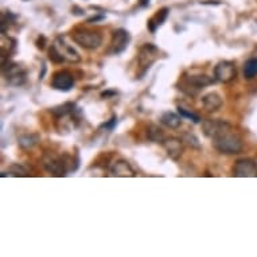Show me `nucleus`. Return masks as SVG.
Listing matches in <instances>:
<instances>
[{"instance_id": "nucleus-14", "label": "nucleus", "mask_w": 257, "mask_h": 257, "mask_svg": "<svg viewBox=\"0 0 257 257\" xmlns=\"http://www.w3.org/2000/svg\"><path fill=\"white\" fill-rule=\"evenodd\" d=\"M202 105L207 112H217L222 106V98L218 93H207L202 97Z\"/></svg>"}, {"instance_id": "nucleus-6", "label": "nucleus", "mask_w": 257, "mask_h": 257, "mask_svg": "<svg viewBox=\"0 0 257 257\" xmlns=\"http://www.w3.org/2000/svg\"><path fill=\"white\" fill-rule=\"evenodd\" d=\"M237 76V68L232 61H221L215 65L214 78L219 82L228 84L233 81Z\"/></svg>"}, {"instance_id": "nucleus-15", "label": "nucleus", "mask_w": 257, "mask_h": 257, "mask_svg": "<svg viewBox=\"0 0 257 257\" xmlns=\"http://www.w3.org/2000/svg\"><path fill=\"white\" fill-rule=\"evenodd\" d=\"M169 13H170L169 9H162L160 11H158V13H156L155 15L150 19V21H148L147 26L151 33H155L156 30L159 29L160 26L165 23L167 17H169Z\"/></svg>"}, {"instance_id": "nucleus-13", "label": "nucleus", "mask_w": 257, "mask_h": 257, "mask_svg": "<svg viewBox=\"0 0 257 257\" xmlns=\"http://www.w3.org/2000/svg\"><path fill=\"white\" fill-rule=\"evenodd\" d=\"M110 175L118 178H132L135 177V170L132 169V166L126 160H116L113 165L110 166Z\"/></svg>"}, {"instance_id": "nucleus-23", "label": "nucleus", "mask_w": 257, "mask_h": 257, "mask_svg": "<svg viewBox=\"0 0 257 257\" xmlns=\"http://www.w3.org/2000/svg\"><path fill=\"white\" fill-rule=\"evenodd\" d=\"M183 142H185L187 146H190V147L199 148L198 139H197L193 134H185V135H183Z\"/></svg>"}, {"instance_id": "nucleus-9", "label": "nucleus", "mask_w": 257, "mask_h": 257, "mask_svg": "<svg viewBox=\"0 0 257 257\" xmlns=\"http://www.w3.org/2000/svg\"><path fill=\"white\" fill-rule=\"evenodd\" d=\"M233 175L238 178H256L257 163L252 159L237 160L233 167Z\"/></svg>"}, {"instance_id": "nucleus-17", "label": "nucleus", "mask_w": 257, "mask_h": 257, "mask_svg": "<svg viewBox=\"0 0 257 257\" xmlns=\"http://www.w3.org/2000/svg\"><path fill=\"white\" fill-rule=\"evenodd\" d=\"M147 138L154 143H163L166 139L165 132L162 131V128H159L158 125H150L147 128Z\"/></svg>"}, {"instance_id": "nucleus-22", "label": "nucleus", "mask_w": 257, "mask_h": 257, "mask_svg": "<svg viewBox=\"0 0 257 257\" xmlns=\"http://www.w3.org/2000/svg\"><path fill=\"white\" fill-rule=\"evenodd\" d=\"M49 58H50V61H53V62L55 63H61L65 61L62 55L59 54V51L57 50V47H55L54 45H51L50 50H49Z\"/></svg>"}, {"instance_id": "nucleus-4", "label": "nucleus", "mask_w": 257, "mask_h": 257, "mask_svg": "<svg viewBox=\"0 0 257 257\" xmlns=\"http://www.w3.org/2000/svg\"><path fill=\"white\" fill-rule=\"evenodd\" d=\"M72 37L77 45H80L86 50L98 49L102 43L101 34L97 31H93V30H76Z\"/></svg>"}, {"instance_id": "nucleus-12", "label": "nucleus", "mask_w": 257, "mask_h": 257, "mask_svg": "<svg viewBox=\"0 0 257 257\" xmlns=\"http://www.w3.org/2000/svg\"><path fill=\"white\" fill-rule=\"evenodd\" d=\"M162 146L165 147L167 155L173 160H178L183 154V140L178 138H166Z\"/></svg>"}, {"instance_id": "nucleus-20", "label": "nucleus", "mask_w": 257, "mask_h": 257, "mask_svg": "<svg viewBox=\"0 0 257 257\" xmlns=\"http://www.w3.org/2000/svg\"><path fill=\"white\" fill-rule=\"evenodd\" d=\"M38 140L39 138L37 135H26L22 136L21 139H19V144H21V147L23 148H31L38 143Z\"/></svg>"}, {"instance_id": "nucleus-10", "label": "nucleus", "mask_w": 257, "mask_h": 257, "mask_svg": "<svg viewBox=\"0 0 257 257\" xmlns=\"http://www.w3.org/2000/svg\"><path fill=\"white\" fill-rule=\"evenodd\" d=\"M158 55H159V50H158L154 45H151V43H147V45H144V46L140 49L138 59H139L140 66L144 69V72H146L147 69L151 68V65L155 62L156 58H158Z\"/></svg>"}, {"instance_id": "nucleus-3", "label": "nucleus", "mask_w": 257, "mask_h": 257, "mask_svg": "<svg viewBox=\"0 0 257 257\" xmlns=\"http://www.w3.org/2000/svg\"><path fill=\"white\" fill-rule=\"evenodd\" d=\"M215 78L206 74H193L185 76L179 82V89L187 96H197L201 89L206 88L209 85L214 84Z\"/></svg>"}, {"instance_id": "nucleus-19", "label": "nucleus", "mask_w": 257, "mask_h": 257, "mask_svg": "<svg viewBox=\"0 0 257 257\" xmlns=\"http://www.w3.org/2000/svg\"><path fill=\"white\" fill-rule=\"evenodd\" d=\"M178 112H179V114H181L182 117L189 118L190 121H193L194 124H199V122H201V117H199L197 113H194L193 110L186 109L183 106H178Z\"/></svg>"}, {"instance_id": "nucleus-11", "label": "nucleus", "mask_w": 257, "mask_h": 257, "mask_svg": "<svg viewBox=\"0 0 257 257\" xmlns=\"http://www.w3.org/2000/svg\"><path fill=\"white\" fill-rule=\"evenodd\" d=\"M54 46L57 47V50L59 51V54L62 55L65 61H69V62H80L81 61L80 54L70 45L65 42V39L61 38V37L57 38V41L54 42Z\"/></svg>"}, {"instance_id": "nucleus-18", "label": "nucleus", "mask_w": 257, "mask_h": 257, "mask_svg": "<svg viewBox=\"0 0 257 257\" xmlns=\"http://www.w3.org/2000/svg\"><path fill=\"white\" fill-rule=\"evenodd\" d=\"M244 76L245 78H254L257 76V58H252L246 61L244 65Z\"/></svg>"}, {"instance_id": "nucleus-21", "label": "nucleus", "mask_w": 257, "mask_h": 257, "mask_svg": "<svg viewBox=\"0 0 257 257\" xmlns=\"http://www.w3.org/2000/svg\"><path fill=\"white\" fill-rule=\"evenodd\" d=\"M7 175H13V177H26V175H29L27 174V170H25L22 166L14 165L11 166V169L7 171V173L2 174V177H7Z\"/></svg>"}, {"instance_id": "nucleus-1", "label": "nucleus", "mask_w": 257, "mask_h": 257, "mask_svg": "<svg viewBox=\"0 0 257 257\" xmlns=\"http://www.w3.org/2000/svg\"><path fill=\"white\" fill-rule=\"evenodd\" d=\"M202 130L219 154L237 155L242 151V139L229 122L209 118L202 122Z\"/></svg>"}, {"instance_id": "nucleus-24", "label": "nucleus", "mask_w": 257, "mask_h": 257, "mask_svg": "<svg viewBox=\"0 0 257 257\" xmlns=\"http://www.w3.org/2000/svg\"><path fill=\"white\" fill-rule=\"evenodd\" d=\"M148 0H142V6H147L148 3H147Z\"/></svg>"}, {"instance_id": "nucleus-8", "label": "nucleus", "mask_w": 257, "mask_h": 257, "mask_svg": "<svg viewBox=\"0 0 257 257\" xmlns=\"http://www.w3.org/2000/svg\"><path fill=\"white\" fill-rule=\"evenodd\" d=\"M74 86V76L69 70H59L53 76L51 88L61 92H69Z\"/></svg>"}, {"instance_id": "nucleus-5", "label": "nucleus", "mask_w": 257, "mask_h": 257, "mask_svg": "<svg viewBox=\"0 0 257 257\" xmlns=\"http://www.w3.org/2000/svg\"><path fill=\"white\" fill-rule=\"evenodd\" d=\"M3 76H5L6 81L9 82L10 85H14V86H21L26 82V78H27V72H26L25 68H22L21 65L14 62H7L3 63Z\"/></svg>"}, {"instance_id": "nucleus-7", "label": "nucleus", "mask_w": 257, "mask_h": 257, "mask_svg": "<svg viewBox=\"0 0 257 257\" xmlns=\"http://www.w3.org/2000/svg\"><path fill=\"white\" fill-rule=\"evenodd\" d=\"M131 41V35L124 29L114 30L112 34V41H110L109 53L113 55L121 54L122 51L128 47V43Z\"/></svg>"}, {"instance_id": "nucleus-2", "label": "nucleus", "mask_w": 257, "mask_h": 257, "mask_svg": "<svg viewBox=\"0 0 257 257\" xmlns=\"http://www.w3.org/2000/svg\"><path fill=\"white\" fill-rule=\"evenodd\" d=\"M73 159L69 155H57L55 152L47 151L42 156V165L47 173L55 177H65L73 169Z\"/></svg>"}, {"instance_id": "nucleus-16", "label": "nucleus", "mask_w": 257, "mask_h": 257, "mask_svg": "<svg viewBox=\"0 0 257 257\" xmlns=\"http://www.w3.org/2000/svg\"><path fill=\"white\" fill-rule=\"evenodd\" d=\"M182 116H178L174 112H165L160 116V122L170 130H177L182 124Z\"/></svg>"}]
</instances>
